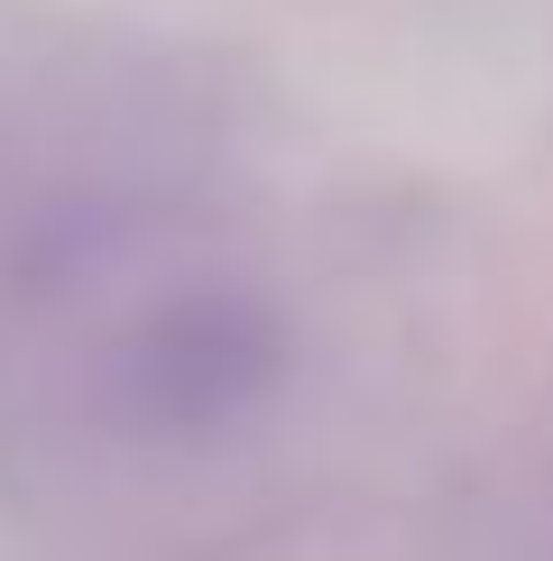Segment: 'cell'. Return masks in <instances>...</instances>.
<instances>
[{
	"instance_id": "6da1fadb",
	"label": "cell",
	"mask_w": 553,
	"mask_h": 561,
	"mask_svg": "<svg viewBox=\"0 0 553 561\" xmlns=\"http://www.w3.org/2000/svg\"><path fill=\"white\" fill-rule=\"evenodd\" d=\"M276 368H286V332H276L268 304L230 295V286H194V295H167L157 313L129 322L102 387L129 433L194 442V433L240 424L276 387Z\"/></svg>"
}]
</instances>
